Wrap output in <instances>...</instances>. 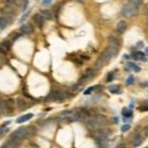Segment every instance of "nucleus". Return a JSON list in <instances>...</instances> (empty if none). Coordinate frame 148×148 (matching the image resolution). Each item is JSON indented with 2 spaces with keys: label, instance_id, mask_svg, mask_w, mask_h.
<instances>
[{
  "label": "nucleus",
  "instance_id": "1",
  "mask_svg": "<svg viewBox=\"0 0 148 148\" xmlns=\"http://www.w3.org/2000/svg\"><path fill=\"white\" fill-rule=\"evenodd\" d=\"M140 5L138 0H129L122 8V16L125 18H131L137 15L138 6Z\"/></svg>",
  "mask_w": 148,
  "mask_h": 148
},
{
  "label": "nucleus",
  "instance_id": "2",
  "mask_svg": "<svg viewBox=\"0 0 148 148\" xmlns=\"http://www.w3.org/2000/svg\"><path fill=\"white\" fill-rule=\"evenodd\" d=\"M118 51H119V49L110 46L109 48H107V49L101 53V55L99 56V59H100L104 64H105V63H108V62L111 60V58H113L114 56H116V55L118 54Z\"/></svg>",
  "mask_w": 148,
  "mask_h": 148
},
{
  "label": "nucleus",
  "instance_id": "3",
  "mask_svg": "<svg viewBox=\"0 0 148 148\" xmlns=\"http://www.w3.org/2000/svg\"><path fill=\"white\" fill-rule=\"evenodd\" d=\"M58 118L61 120H66L69 122H76L80 120L79 115L76 113V111H63L58 114Z\"/></svg>",
  "mask_w": 148,
  "mask_h": 148
},
{
  "label": "nucleus",
  "instance_id": "4",
  "mask_svg": "<svg viewBox=\"0 0 148 148\" xmlns=\"http://www.w3.org/2000/svg\"><path fill=\"white\" fill-rule=\"evenodd\" d=\"M66 97H67L66 93L63 92L62 90H59V89H58V90H54V91H52V92L49 95L48 100H49V101H57V102H59V101H63Z\"/></svg>",
  "mask_w": 148,
  "mask_h": 148
},
{
  "label": "nucleus",
  "instance_id": "5",
  "mask_svg": "<svg viewBox=\"0 0 148 148\" xmlns=\"http://www.w3.org/2000/svg\"><path fill=\"white\" fill-rule=\"evenodd\" d=\"M86 124H87V126H88L90 129H92V130H94V131H97V130H99V129L101 128V124L98 123V121H97L95 118L88 119L87 122H86Z\"/></svg>",
  "mask_w": 148,
  "mask_h": 148
},
{
  "label": "nucleus",
  "instance_id": "6",
  "mask_svg": "<svg viewBox=\"0 0 148 148\" xmlns=\"http://www.w3.org/2000/svg\"><path fill=\"white\" fill-rule=\"evenodd\" d=\"M28 129L26 128V127H20V128H18L17 130H15L11 135H13V136H15V137H17V138H20L21 140L22 139H24V138H26L27 137V135H28Z\"/></svg>",
  "mask_w": 148,
  "mask_h": 148
},
{
  "label": "nucleus",
  "instance_id": "7",
  "mask_svg": "<svg viewBox=\"0 0 148 148\" xmlns=\"http://www.w3.org/2000/svg\"><path fill=\"white\" fill-rule=\"evenodd\" d=\"M21 142H22V140L20 138H17L15 136L11 135L10 138H9V140H8V145L11 148H18L20 147Z\"/></svg>",
  "mask_w": 148,
  "mask_h": 148
},
{
  "label": "nucleus",
  "instance_id": "8",
  "mask_svg": "<svg viewBox=\"0 0 148 148\" xmlns=\"http://www.w3.org/2000/svg\"><path fill=\"white\" fill-rule=\"evenodd\" d=\"M10 48H11V44L9 41H4V42L0 43V53L6 54L9 51Z\"/></svg>",
  "mask_w": 148,
  "mask_h": 148
},
{
  "label": "nucleus",
  "instance_id": "9",
  "mask_svg": "<svg viewBox=\"0 0 148 148\" xmlns=\"http://www.w3.org/2000/svg\"><path fill=\"white\" fill-rule=\"evenodd\" d=\"M109 44H110L111 47H114V48H117V49H120V48H121V45H122L121 41H120L118 38L113 37V36L109 38Z\"/></svg>",
  "mask_w": 148,
  "mask_h": 148
},
{
  "label": "nucleus",
  "instance_id": "10",
  "mask_svg": "<svg viewBox=\"0 0 148 148\" xmlns=\"http://www.w3.org/2000/svg\"><path fill=\"white\" fill-rule=\"evenodd\" d=\"M131 143H132V146L133 147H137L139 146L141 143H142V137L139 133H135L132 137V140H131Z\"/></svg>",
  "mask_w": 148,
  "mask_h": 148
},
{
  "label": "nucleus",
  "instance_id": "11",
  "mask_svg": "<svg viewBox=\"0 0 148 148\" xmlns=\"http://www.w3.org/2000/svg\"><path fill=\"white\" fill-rule=\"evenodd\" d=\"M76 113L79 115L80 119H87L88 120L90 117V113L84 108H79L78 110H76Z\"/></svg>",
  "mask_w": 148,
  "mask_h": 148
},
{
  "label": "nucleus",
  "instance_id": "12",
  "mask_svg": "<svg viewBox=\"0 0 148 148\" xmlns=\"http://www.w3.org/2000/svg\"><path fill=\"white\" fill-rule=\"evenodd\" d=\"M126 27H127L126 22H124V21H120V22L118 23V25H117V30H118V32H119L120 34H123V33H124V31L126 30Z\"/></svg>",
  "mask_w": 148,
  "mask_h": 148
},
{
  "label": "nucleus",
  "instance_id": "13",
  "mask_svg": "<svg viewBox=\"0 0 148 148\" xmlns=\"http://www.w3.org/2000/svg\"><path fill=\"white\" fill-rule=\"evenodd\" d=\"M131 57L134 58V59H137V60H142V61H145L146 60V57H145V54L141 51H136V52H133L131 54Z\"/></svg>",
  "mask_w": 148,
  "mask_h": 148
},
{
  "label": "nucleus",
  "instance_id": "14",
  "mask_svg": "<svg viewBox=\"0 0 148 148\" xmlns=\"http://www.w3.org/2000/svg\"><path fill=\"white\" fill-rule=\"evenodd\" d=\"M33 19H34V21H35V23L39 26V27H42L43 26V24H44V18H43V16L41 15V13H39V14H36L34 17H33Z\"/></svg>",
  "mask_w": 148,
  "mask_h": 148
},
{
  "label": "nucleus",
  "instance_id": "15",
  "mask_svg": "<svg viewBox=\"0 0 148 148\" xmlns=\"http://www.w3.org/2000/svg\"><path fill=\"white\" fill-rule=\"evenodd\" d=\"M41 15H42L43 18L46 19V20L52 19V17H53V13H52L50 10H43V11H41Z\"/></svg>",
  "mask_w": 148,
  "mask_h": 148
},
{
  "label": "nucleus",
  "instance_id": "16",
  "mask_svg": "<svg viewBox=\"0 0 148 148\" xmlns=\"http://www.w3.org/2000/svg\"><path fill=\"white\" fill-rule=\"evenodd\" d=\"M33 117H34V115H33V114H27V115H24V116L20 117L19 119H17V123H25V122H27V121L31 120Z\"/></svg>",
  "mask_w": 148,
  "mask_h": 148
},
{
  "label": "nucleus",
  "instance_id": "17",
  "mask_svg": "<svg viewBox=\"0 0 148 148\" xmlns=\"http://www.w3.org/2000/svg\"><path fill=\"white\" fill-rule=\"evenodd\" d=\"M17 106L21 109V110H25L29 105L27 104V102L24 100V99H21V98H19L18 100H17Z\"/></svg>",
  "mask_w": 148,
  "mask_h": 148
},
{
  "label": "nucleus",
  "instance_id": "18",
  "mask_svg": "<svg viewBox=\"0 0 148 148\" xmlns=\"http://www.w3.org/2000/svg\"><path fill=\"white\" fill-rule=\"evenodd\" d=\"M109 90L113 94H121V92H122V90H121L119 85H111L109 87Z\"/></svg>",
  "mask_w": 148,
  "mask_h": 148
},
{
  "label": "nucleus",
  "instance_id": "19",
  "mask_svg": "<svg viewBox=\"0 0 148 148\" xmlns=\"http://www.w3.org/2000/svg\"><path fill=\"white\" fill-rule=\"evenodd\" d=\"M21 30H22V32H23V33H25V34H30V33H32V32H33V28H32V26H31V25H29V24L23 25V26H22V28H21Z\"/></svg>",
  "mask_w": 148,
  "mask_h": 148
},
{
  "label": "nucleus",
  "instance_id": "20",
  "mask_svg": "<svg viewBox=\"0 0 148 148\" xmlns=\"http://www.w3.org/2000/svg\"><path fill=\"white\" fill-rule=\"evenodd\" d=\"M8 26V19L5 17H0V29H5Z\"/></svg>",
  "mask_w": 148,
  "mask_h": 148
},
{
  "label": "nucleus",
  "instance_id": "21",
  "mask_svg": "<svg viewBox=\"0 0 148 148\" xmlns=\"http://www.w3.org/2000/svg\"><path fill=\"white\" fill-rule=\"evenodd\" d=\"M5 102H6L7 109H14V107H15V101L13 99H8Z\"/></svg>",
  "mask_w": 148,
  "mask_h": 148
},
{
  "label": "nucleus",
  "instance_id": "22",
  "mask_svg": "<svg viewBox=\"0 0 148 148\" xmlns=\"http://www.w3.org/2000/svg\"><path fill=\"white\" fill-rule=\"evenodd\" d=\"M123 115L124 118H131L132 117V112L126 108H124V110H123Z\"/></svg>",
  "mask_w": 148,
  "mask_h": 148
},
{
  "label": "nucleus",
  "instance_id": "23",
  "mask_svg": "<svg viewBox=\"0 0 148 148\" xmlns=\"http://www.w3.org/2000/svg\"><path fill=\"white\" fill-rule=\"evenodd\" d=\"M127 66H128L129 68L133 69V70H134V71H136V72H138V71L140 70L139 66H137L136 64H134V63H132V62H128V63H127Z\"/></svg>",
  "mask_w": 148,
  "mask_h": 148
},
{
  "label": "nucleus",
  "instance_id": "24",
  "mask_svg": "<svg viewBox=\"0 0 148 148\" xmlns=\"http://www.w3.org/2000/svg\"><path fill=\"white\" fill-rule=\"evenodd\" d=\"M103 66H104V63H103V62H102V61L98 58V59H97V61L95 62V68H96V70H100Z\"/></svg>",
  "mask_w": 148,
  "mask_h": 148
},
{
  "label": "nucleus",
  "instance_id": "25",
  "mask_svg": "<svg viewBox=\"0 0 148 148\" xmlns=\"http://www.w3.org/2000/svg\"><path fill=\"white\" fill-rule=\"evenodd\" d=\"M93 76H94V71H93L92 68H88V69L85 71V77L91 78V77H93Z\"/></svg>",
  "mask_w": 148,
  "mask_h": 148
},
{
  "label": "nucleus",
  "instance_id": "26",
  "mask_svg": "<svg viewBox=\"0 0 148 148\" xmlns=\"http://www.w3.org/2000/svg\"><path fill=\"white\" fill-rule=\"evenodd\" d=\"M7 109V106H6V102L4 101H0V114L1 113H4Z\"/></svg>",
  "mask_w": 148,
  "mask_h": 148
},
{
  "label": "nucleus",
  "instance_id": "27",
  "mask_svg": "<svg viewBox=\"0 0 148 148\" xmlns=\"http://www.w3.org/2000/svg\"><path fill=\"white\" fill-rule=\"evenodd\" d=\"M95 119L98 121V123H99L101 125H102L103 123H106V119H105L103 116H97V117H95Z\"/></svg>",
  "mask_w": 148,
  "mask_h": 148
},
{
  "label": "nucleus",
  "instance_id": "28",
  "mask_svg": "<svg viewBox=\"0 0 148 148\" xmlns=\"http://www.w3.org/2000/svg\"><path fill=\"white\" fill-rule=\"evenodd\" d=\"M114 76H115V72L114 71H111V72H109L108 75H107V82H111L113 79H114Z\"/></svg>",
  "mask_w": 148,
  "mask_h": 148
},
{
  "label": "nucleus",
  "instance_id": "29",
  "mask_svg": "<svg viewBox=\"0 0 148 148\" xmlns=\"http://www.w3.org/2000/svg\"><path fill=\"white\" fill-rule=\"evenodd\" d=\"M133 82H134V78H133V76H132V75L128 76V78L126 79V84H127V85H130V84H132Z\"/></svg>",
  "mask_w": 148,
  "mask_h": 148
},
{
  "label": "nucleus",
  "instance_id": "30",
  "mask_svg": "<svg viewBox=\"0 0 148 148\" xmlns=\"http://www.w3.org/2000/svg\"><path fill=\"white\" fill-rule=\"evenodd\" d=\"M140 112H148V105H142L139 107Z\"/></svg>",
  "mask_w": 148,
  "mask_h": 148
},
{
  "label": "nucleus",
  "instance_id": "31",
  "mask_svg": "<svg viewBox=\"0 0 148 148\" xmlns=\"http://www.w3.org/2000/svg\"><path fill=\"white\" fill-rule=\"evenodd\" d=\"M36 131H37V128H36L35 126H33V125L28 127V132H29V133H35Z\"/></svg>",
  "mask_w": 148,
  "mask_h": 148
},
{
  "label": "nucleus",
  "instance_id": "32",
  "mask_svg": "<svg viewBox=\"0 0 148 148\" xmlns=\"http://www.w3.org/2000/svg\"><path fill=\"white\" fill-rule=\"evenodd\" d=\"M95 89H96V87H89L87 90H85L84 94H85V95H89V94H90V93H91L93 90H95Z\"/></svg>",
  "mask_w": 148,
  "mask_h": 148
},
{
  "label": "nucleus",
  "instance_id": "33",
  "mask_svg": "<svg viewBox=\"0 0 148 148\" xmlns=\"http://www.w3.org/2000/svg\"><path fill=\"white\" fill-rule=\"evenodd\" d=\"M129 128H130V125H129V124H124V125L122 126V131H123V132H125V131H127Z\"/></svg>",
  "mask_w": 148,
  "mask_h": 148
},
{
  "label": "nucleus",
  "instance_id": "34",
  "mask_svg": "<svg viewBox=\"0 0 148 148\" xmlns=\"http://www.w3.org/2000/svg\"><path fill=\"white\" fill-rule=\"evenodd\" d=\"M116 148H126V146H125V144H123V143H121V144H119L118 146Z\"/></svg>",
  "mask_w": 148,
  "mask_h": 148
},
{
  "label": "nucleus",
  "instance_id": "35",
  "mask_svg": "<svg viewBox=\"0 0 148 148\" xmlns=\"http://www.w3.org/2000/svg\"><path fill=\"white\" fill-rule=\"evenodd\" d=\"M20 36H21L20 34H15V36H13V38H12V39H13V40L15 41V40H17V39H18V38H19Z\"/></svg>",
  "mask_w": 148,
  "mask_h": 148
},
{
  "label": "nucleus",
  "instance_id": "36",
  "mask_svg": "<svg viewBox=\"0 0 148 148\" xmlns=\"http://www.w3.org/2000/svg\"><path fill=\"white\" fill-rule=\"evenodd\" d=\"M144 135H145V136H148V126H146V127L144 128Z\"/></svg>",
  "mask_w": 148,
  "mask_h": 148
},
{
  "label": "nucleus",
  "instance_id": "37",
  "mask_svg": "<svg viewBox=\"0 0 148 148\" xmlns=\"http://www.w3.org/2000/svg\"><path fill=\"white\" fill-rule=\"evenodd\" d=\"M0 148H7V145H6V144H4V145H2Z\"/></svg>",
  "mask_w": 148,
  "mask_h": 148
},
{
  "label": "nucleus",
  "instance_id": "38",
  "mask_svg": "<svg viewBox=\"0 0 148 148\" xmlns=\"http://www.w3.org/2000/svg\"><path fill=\"white\" fill-rule=\"evenodd\" d=\"M145 52H146V54L148 55V48H146V49H145Z\"/></svg>",
  "mask_w": 148,
  "mask_h": 148
},
{
  "label": "nucleus",
  "instance_id": "39",
  "mask_svg": "<svg viewBox=\"0 0 148 148\" xmlns=\"http://www.w3.org/2000/svg\"><path fill=\"white\" fill-rule=\"evenodd\" d=\"M2 132H3V129H2V128H1V127H0V134H1V133H2Z\"/></svg>",
  "mask_w": 148,
  "mask_h": 148
},
{
  "label": "nucleus",
  "instance_id": "40",
  "mask_svg": "<svg viewBox=\"0 0 148 148\" xmlns=\"http://www.w3.org/2000/svg\"><path fill=\"white\" fill-rule=\"evenodd\" d=\"M138 1H139V3H140V4H141V3L143 2V0H138Z\"/></svg>",
  "mask_w": 148,
  "mask_h": 148
},
{
  "label": "nucleus",
  "instance_id": "41",
  "mask_svg": "<svg viewBox=\"0 0 148 148\" xmlns=\"http://www.w3.org/2000/svg\"><path fill=\"white\" fill-rule=\"evenodd\" d=\"M146 14L148 15V7H147V9H146Z\"/></svg>",
  "mask_w": 148,
  "mask_h": 148
}]
</instances>
